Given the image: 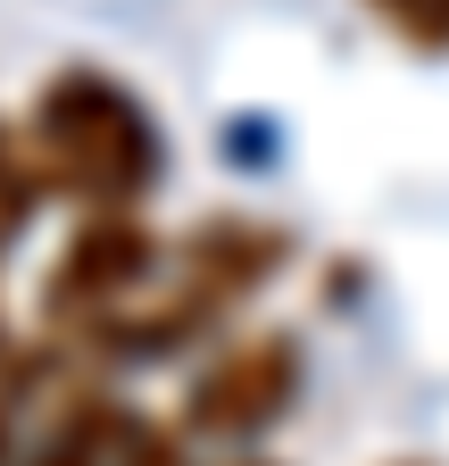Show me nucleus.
<instances>
[{"instance_id":"obj_2","label":"nucleus","mask_w":449,"mask_h":466,"mask_svg":"<svg viewBox=\"0 0 449 466\" xmlns=\"http://www.w3.org/2000/svg\"><path fill=\"white\" fill-rule=\"evenodd\" d=\"M274 267H284V233H274V225L216 217V225H200L192 242L175 250V283H166V300L117 317V325H134V333H117V341H125V350H175L184 333L216 325L224 309H242Z\"/></svg>"},{"instance_id":"obj_8","label":"nucleus","mask_w":449,"mask_h":466,"mask_svg":"<svg viewBox=\"0 0 449 466\" xmlns=\"http://www.w3.org/2000/svg\"><path fill=\"white\" fill-rule=\"evenodd\" d=\"M17 417H25V350H17L9 333H0V458H9Z\"/></svg>"},{"instance_id":"obj_7","label":"nucleus","mask_w":449,"mask_h":466,"mask_svg":"<svg viewBox=\"0 0 449 466\" xmlns=\"http://www.w3.org/2000/svg\"><path fill=\"white\" fill-rule=\"evenodd\" d=\"M34 184H42V175L9 150V134H0V250H9V233L25 225V208H34Z\"/></svg>"},{"instance_id":"obj_3","label":"nucleus","mask_w":449,"mask_h":466,"mask_svg":"<svg viewBox=\"0 0 449 466\" xmlns=\"http://www.w3.org/2000/svg\"><path fill=\"white\" fill-rule=\"evenodd\" d=\"M150 275H158V242L125 208H92V225L67 242V258L50 267V283H42V317L75 325V333H108L134 309V291Z\"/></svg>"},{"instance_id":"obj_1","label":"nucleus","mask_w":449,"mask_h":466,"mask_svg":"<svg viewBox=\"0 0 449 466\" xmlns=\"http://www.w3.org/2000/svg\"><path fill=\"white\" fill-rule=\"evenodd\" d=\"M25 142H34V175L84 208H134L166 167L158 116L108 67H59L50 76L34 100Z\"/></svg>"},{"instance_id":"obj_6","label":"nucleus","mask_w":449,"mask_h":466,"mask_svg":"<svg viewBox=\"0 0 449 466\" xmlns=\"http://www.w3.org/2000/svg\"><path fill=\"white\" fill-rule=\"evenodd\" d=\"M408 50H449V0H366Z\"/></svg>"},{"instance_id":"obj_4","label":"nucleus","mask_w":449,"mask_h":466,"mask_svg":"<svg viewBox=\"0 0 449 466\" xmlns=\"http://www.w3.org/2000/svg\"><path fill=\"white\" fill-rule=\"evenodd\" d=\"M292 400H300V350L284 333H250V341H224L192 375V425L216 433V441H250Z\"/></svg>"},{"instance_id":"obj_5","label":"nucleus","mask_w":449,"mask_h":466,"mask_svg":"<svg viewBox=\"0 0 449 466\" xmlns=\"http://www.w3.org/2000/svg\"><path fill=\"white\" fill-rule=\"evenodd\" d=\"M117 441H125L117 408L100 391H75L59 417H50V433L25 441V466H117Z\"/></svg>"}]
</instances>
